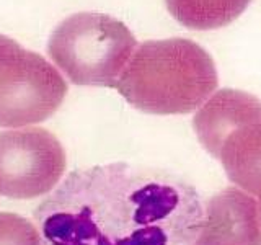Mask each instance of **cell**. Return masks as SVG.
Returning a JSON list of instances; mask_svg holds the SVG:
<instances>
[{
    "label": "cell",
    "mask_w": 261,
    "mask_h": 245,
    "mask_svg": "<svg viewBox=\"0 0 261 245\" xmlns=\"http://www.w3.org/2000/svg\"><path fill=\"white\" fill-rule=\"evenodd\" d=\"M204 216L183 178L121 162L72 172L35 212L43 245H194Z\"/></svg>",
    "instance_id": "cell-1"
},
{
    "label": "cell",
    "mask_w": 261,
    "mask_h": 245,
    "mask_svg": "<svg viewBox=\"0 0 261 245\" xmlns=\"http://www.w3.org/2000/svg\"><path fill=\"white\" fill-rule=\"evenodd\" d=\"M217 84V69L206 49L173 38L139 46L114 88L144 113L186 114L204 105Z\"/></svg>",
    "instance_id": "cell-2"
},
{
    "label": "cell",
    "mask_w": 261,
    "mask_h": 245,
    "mask_svg": "<svg viewBox=\"0 0 261 245\" xmlns=\"http://www.w3.org/2000/svg\"><path fill=\"white\" fill-rule=\"evenodd\" d=\"M137 41L124 23L105 13H75L57 24L47 54L75 85L114 87Z\"/></svg>",
    "instance_id": "cell-3"
},
{
    "label": "cell",
    "mask_w": 261,
    "mask_h": 245,
    "mask_svg": "<svg viewBox=\"0 0 261 245\" xmlns=\"http://www.w3.org/2000/svg\"><path fill=\"white\" fill-rule=\"evenodd\" d=\"M67 84L43 56L0 35V126L43 122L59 110Z\"/></svg>",
    "instance_id": "cell-4"
},
{
    "label": "cell",
    "mask_w": 261,
    "mask_h": 245,
    "mask_svg": "<svg viewBox=\"0 0 261 245\" xmlns=\"http://www.w3.org/2000/svg\"><path fill=\"white\" fill-rule=\"evenodd\" d=\"M65 151L54 134L41 128L0 133V196L35 200L61 182Z\"/></svg>",
    "instance_id": "cell-5"
},
{
    "label": "cell",
    "mask_w": 261,
    "mask_h": 245,
    "mask_svg": "<svg viewBox=\"0 0 261 245\" xmlns=\"http://www.w3.org/2000/svg\"><path fill=\"white\" fill-rule=\"evenodd\" d=\"M194 245H261V212L253 196L230 186L207 200Z\"/></svg>",
    "instance_id": "cell-6"
},
{
    "label": "cell",
    "mask_w": 261,
    "mask_h": 245,
    "mask_svg": "<svg viewBox=\"0 0 261 245\" xmlns=\"http://www.w3.org/2000/svg\"><path fill=\"white\" fill-rule=\"evenodd\" d=\"M259 113V98L240 90L224 88L201 106L193 119V128L204 149L217 159L228 133Z\"/></svg>",
    "instance_id": "cell-7"
},
{
    "label": "cell",
    "mask_w": 261,
    "mask_h": 245,
    "mask_svg": "<svg viewBox=\"0 0 261 245\" xmlns=\"http://www.w3.org/2000/svg\"><path fill=\"white\" fill-rule=\"evenodd\" d=\"M217 159L232 183L251 196L261 194V113L228 133Z\"/></svg>",
    "instance_id": "cell-8"
},
{
    "label": "cell",
    "mask_w": 261,
    "mask_h": 245,
    "mask_svg": "<svg viewBox=\"0 0 261 245\" xmlns=\"http://www.w3.org/2000/svg\"><path fill=\"white\" fill-rule=\"evenodd\" d=\"M171 16L191 30H217L230 24L251 0H165Z\"/></svg>",
    "instance_id": "cell-9"
},
{
    "label": "cell",
    "mask_w": 261,
    "mask_h": 245,
    "mask_svg": "<svg viewBox=\"0 0 261 245\" xmlns=\"http://www.w3.org/2000/svg\"><path fill=\"white\" fill-rule=\"evenodd\" d=\"M0 245H43L38 227L18 214L0 212Z\"/></svg>",
    "instance_id": "cell-10"
},
{
    "label": "cell",
    "mask_w": 261,
    "mask_h": 245,
    "mask_svg": "<svg viewBox=\"0 0 261 245\" xmlns=\"http://www.w3.org/2000/svg\"><path fill=\"white\" fill-rule=\"evenodd\" d=\"M258 204H259V212H261V194H259V200H258Z\"/></svg>",
    "instance_id": "cell-11"
}]
</instances>
